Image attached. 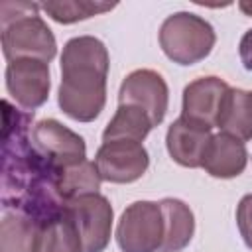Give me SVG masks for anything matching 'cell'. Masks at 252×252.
Wrapping results in <instances>:
<instances>
[{
  "label": "cell",
  "mask_w": 252,
  "mask_h": 252,
  "mask_svg": "<svg viewBox=\"0 0 252 252\" xmlns=\"http://www.w3.org/2000/svg\"><path fill=\"white\" fill-rule=\"evenodd\" d=\"M2 128V211H16L45 222L67 209L57 187V169L32 144L33 112L14 108L6 98Z\"/></svg>",
  "instance_id": "6da1fadb"
},
{
  "label": "cell",
  "mask_w": 252,
  "mask_h": 252,
  "mask_svg": "<svg viewBox=\"0 0 252 252\" xmlns=\"http://www.w3.org/2000/svg\"><path fill=\"white\" fill-rule=\"evenodd\" d=\"M110 59L104 43L93 35H79L61 53V110L79 122L94 120L106 102V75Z\"/></svg>",
  "instance_id": "7a4b0ae2"
},
{
  "label": "cell",
  "mask_w": 252,
  "mask_h": 252,
  "mask_svg": "<svg viewBox=\"0 0 252 252\" xmlns=\"http://www.w3.org/2000/svg\"><path fill=\"white\" fill-rule=\"evenodd\" d=\"M35 2H2V51L8 61L39 59L49 63L57 53V43L47 24L37 14Z\"/></svg>",
  "instance_id": "3957f363"
},
{
  "label": "cell",
  "mask_w": 252,
  "mask_h": 252,
  "mask_svg": "<svg viewBox=\"0 0 252 252\" xmlns=\"http://www.w3.org/2000/svg\"><path fill=\"white\" fill-rule=\"evenodd\" d=\"M215 39L213 26L191 12H175L167 16L159 28V45L177 65L203 61L213 51Z\"/></svg>",
  "instance_id": "277c9868"
},
{
  "label": "cell",
  "mask_w": 252,
  "mask_h": 252,
  "mask_svg": "<svg viewBox=\"0 0 252 252\" xmlns=\"http://www.w3.org/2000/svg\"><path fill=\"white\" fill-rule=\"evenodd\" d=\"M122 252H158L163 242V213L159 203L136 201L122 213L116 226Z\"/></svg>",
  "instance_id": "5b68a950"
},
{
  "label": "cell",
  "mask_w": 252,
  "mask_h": 252,
  "mask_svg": "<svg viewBox=\"0 0 252 252\" xmlns=\"http://www.w3.org/2000/svg\"><path fill=\"white\" fill-rule=\"evenodd\" d=\"M32 144L57 171L87 159L85 140L53 118H45L33 124Z\"/></svg>",
  "instance_id": "8992f818"
},
{
  "label": "cell",
  "mask_w": 252,
  "mask_h": 252,
  "mask_svg": "<svg viewBox=\"0 0 252 252\" xmlns=\"http://www.w3.org/2000/svg\"><path fill=\"white\" fill-rule=\"evenodd\" d=\"M67 213L75 220L85 252H102L112 230V207L100 193L81 195L67 203Z\"/></svg>",
  "instance_id": "52a82bcc"
},
{
  "label": "cell",
  "mask_w": 252,
  "mask_h": 252,
  "mask_svg": "<svg viewBox=\"0 0 252 252\" xmlns=\"http://www.w3.org/2000/svg\"><path fill=\"white\" fill-rule=\"evenodd\" d=\"M94 163L104 181L132 183L146 173L150 165V158L142 142L112 140V142H102V146L96 152Z\"/></svg>",
  "instance_id": "ba28073f"
},
{
  "label": "cell",
  "mask_w": 252,
  "mask_h": 252,
  "mask_svg": "<svg viewBox=\"0 0 252 252\" xmlns=\"http://www.w3.org/2000/svg\"><path fill=\"white\" fill-rule=\"evenodd\" d=\"M49 87H51V79L45 61L16 59L8 63L6 89L12 94V98L28 112H33L47 100Z\"/></svg>",
  "instance_id": "9c48e42d"
},
{
  "label": "cell",
  "mask_w": 252,
  "mask_h": 252,
  "mask_svg": "<svg viewBox=\"0 0 252 252\" xmlns=\"http://www.w3.org/2000/svg\"><path fill=\"white\" fill-rule=\"evenodd\" d=\"M167 85L163 77L152 69L132 71L120 85L118 104H134L148 112L154 126L161 124L167 112Z\"/></svg>",
  "instance_id": "30bf717a"
},
{
  "label": "cell",
  "mask_w": 252,
  "mask_h": 252,
  "mask_svg": "<svg viewBox=\"0 0 252 252\" xmlns=\"http://www.w3.org/2000/svg\"><path fill=\"white\" fill-rule=\"evenodd\" d=\"M230 87L219 77H201L189 83L183 91L181 116L207 130L215 128L220 118L222 102Z\"/></svg>",
  "instance_id": "8fae6325"
},
{
  "label": "cell",
  "mask_w": 252,
  "mask_h": 252,
  "mask_svg": "<svg viewBox=\"0 0 252 252\" xmlns=\"http://www.w3.org/2000/svg\"><path fill=\"white\" fill-rule=\"evenodd\" d=\"M211 138V130L179 116L175 122H171L165 136V144L173 161L183 167H201Z\"/></svg>",
  "instance_id": "7c38bea8"
},
{
  "label": "cell",
  "mask_w": 252,
  "mask_h": 252,
  "mask_svg": "<svg viewBox=\"0 0 252 252\" xmlns=\"http://www.w3.org/2000/svg\"><path fill=\"white\" fill-rule=\"evenodd\" d=\"M246 161H248V154H246L244 142L220 132L211 138L205 150L201 167L213 177L230 179L244 171Z\"/></svg>",
  "instance_id": "4fadbf2b"
},
{
  "label": "cell",
  "mask_w": 252,
  "mask_h": 252,
  "mask_svg": "<svg viewBox=\"0 0 252 252\" xmlns=\"http://www.w3.org/2000/svg\"><path fill=\"white\" fill-rule=\"evenodd\" d=\"M159 207L163 213V242L158 252H181L193 238V213L183 201L171 197L161 199Z\"/></svg>",
  "instance_id": "5bb4252c"
},
{
  "label": "cell",
  "mask_w": 252,
  "mask_h": 252,
  "mask_svg": "<svg viewBox=\"0 0 252 252\" xmlns=\"http://www.w3.org/2000/svg\"><path fill=\"white\" fill-rule=\"evenodd\" d=\"M33 252H85L79 228L67 209L39 224Z\"/></svg>",
  "instance_id": "9a60e30c"
},
{
  "label": "cell",
  "mask_w": 252,
  "mask_h": 252,
  "mask_svg": "<svg viewBox=\"0 0 252 252\" xmlns=\"http://www.w3.org/2000/svg\"><path fill=\"white\" fill-rule=\"evenodd\" d=\"M217 126L242 142L252 140V91L230 89L222 102Z\"/></svg>",
  "instance_id": "2e32d148"
},
{
  "label": "cell",
  "mask_w": 252,
  "mask_h": 252,
  "mask_svg": "<svg viewBox=\"0 0 252 252\" xmlns=\"http://www.w3.org/2000/svg\"><path fill=\"white\" fill-rule=\"evenodd\" d=\"M39 222L32 217L4 211L0 222V252H33Z\"/></svg>",
  "instance_id": "e0dca14e"
},
{
  "label": "cell",
  "mask_w": 252,
  "mask_h": 252,
  "mask_svg": "<svg viewBox=\"0 0 252 252\" xmlns=\"http://www.w3.org/2000/svg\"><path fill=\"white\" fill-rule=\"evenodd\" d=\"M152 128H154V122L146 110L134 104H118L116 114L112 116V120L106 124L102 132V142H112V140L142 142Z\"/></svg>",
  "instance_id": "ac0fdd59"
},
{
  "label": "cell",
  "mask_w": 252,
  "mask_h": 252,
  "mask_svg": "<svg viewBox=\"0 0 252 252\" xmlns=\"http://www.w3.org/2000/svg\"><path fill=\"white\" fill-rule=\"evenodd\" d=\"M100 181H102V177L98 173L96 163L89 161V159L57 171V187H59L61 197L67 203L81 195L98 193Z\"/></svg>",
  "instance_id": "d6986e66"
},
{
  "label": "cell",
  "mask_w": 252,
  "mask_h": 252,
  "mask_svg": "<svg viewBox=\"0 0 252 252\" xmlns=\"http://www.w3.org/2000/svg\"><path fill=\"white\" fill-rule=\"evenodd\" d=\"M41 10L55 22L59 24H75L79 20H89L93 16L110 12L112 8H116V4H108V2H43L39 4Z\"/></svg>",
  "instance_id": "ffe728a7"
},
{
  "label": "cell",
  "mask_w": 252,
  "mask_h": 252,
  "mask_svg": "<svg viewBox=\"0 0 252 252\" xmlns=\"http://www.w3.org/2000/svg\"><path fill=\"white\" fill-rule=\"evenodd\" d=\"M236 224L242 240L252 250V193L244 195L236 207Z\"/></svg>",
  "instance_id": "44dd1931"
},
{
  "label": "cell",
  "mask_w": 252,
  "mask_h": 252,
  "mask_svg": "<svg viewBox=\"0 0 252 252\" xmlns=\"http://www.w3.org/2000/svg\"><path fill=\"white\" fill-rule=\"evenodd\" d=\"M238 53H240V61L242 65L252 71V30H248L242 39H240V45H238Z\"/></svg>",
  "instance_id": "7402d4cb"
},
{
  "label": "cell",
  "mask_w": 252,
  "mask_h": 252,
  "mask_svg": "<svg viewBox=\"0 0 252 252\" xmlns=\"http://www.w3.org/2000/svg\"><path fill=\"white\" fill-rule=\"evenodd\" d=\"M238 8L246 14V16H250L252 18V0H244V2H238Z\"/></svg>",
  "instance_id": "603a6c76"
}]
</instances>
